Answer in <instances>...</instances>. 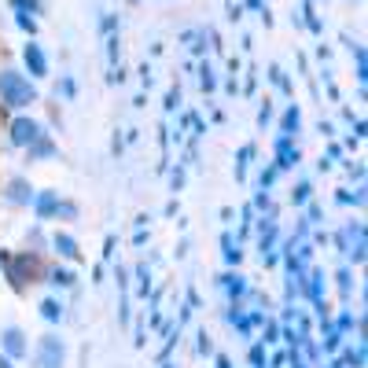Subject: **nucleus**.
<instances>
[{
  "label": "nucleus",
  "mask_w": 368,
  "mask_h": 368,
  "mask_svg": "<svg viewBox=\"0 0 368 368\" xmlns=\"http://www.w3.org/2000/svg\"><path fill=\"white\" fill-rule=\"evenodd\" d=\"M4 96L11 100V103H26V100H30V85H26V82H15V77H4Z\"/></svg>",
  "instance_id": "nucleus-1"
},
{
  "label": "nucleus",
  "mask_w": 368,
  "mask_h": 368,
  "mask_svg": "<svg viewBox=\"0 0 368 368\" xmlns=\"http://www.w3.org/2000/svg\"><path fill=\"white\" fill-rule=\"evenodd\" d=\"M56 368L59 365V343H56V339H48V343L41 346V368Z\"/></svg>",
  "instance_id": "nucleus-2"
},
{
  "label": "nucleus",
  "mask_w": 368,
  "mask_h": 368,
  "mask_svg": "<svg viewBox=\"0 0 368 368\" xmlns=\"http://www.w3.org/2000/svg\"><path fill=\"white\" fill-rule=\"evenodd\" d=\"M30 137H33V125L30 122H19L15 129H11V140H15V144H26Z\"/></svg>",
  "instance_id": "nucleus-3"
},
{
  "label": "nucleus",
  "mask_w": 368,
  "mask_h": 368,
  "mask_svg": "<svg viewBox=\"0 0 368 368\" xmlns=\"http://www.w3.org/2000/svg\"><path fill=\"white\" fill-rule=\"evenodd\" d=\"M8 350L22 353V335H19V332H8Z\"/></svg>",
  "instance_id": "nucleus-4"
}]
</instances>
